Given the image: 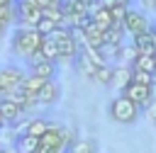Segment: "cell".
<instances>
[{"label": "cell", "instance_id": "obj_4", "mask_svg": "<svg viewBox=\"0 0 156 153\" xmlns=\"http://www.w3.org/2000/svg\"><path fill=\"white\" fill-rule=\"evenodd\" d=\"M24 78H27V73H24L22 68H17V66H5V68H0V87H2V92H10V90L22 87Z\"/></svg>", "mask_w": 156, "mask_h": 153}, {"label": "cell", "instance_id": "obj_22", "mask_svg": "<svg viewBox=\"0 0 156 153\" xmlns=\"http://www.w3.org/2000/svg\"><path fill=\"white\" fill-rule=\"evenodd\" d=\"M141 5H144L146 10H156V0H141Z\"/></svg>", "mask_w": 156, "mask_h": 153}, {"label": "cell", "instance_id": "obj_24", "mask_svg": "<svg viewBox=\"0 0 156 153\" xmlns=\"http://www.w3.org/2000/svg\"><path fill=\"white\" fill-rule=\"evenodd\" d=\"M5 29H7V24H5L2 19H0V34H5Z\"/></svg>", "mask_w": 156, "mask_h": 153}, {"label": "cell", "instance_id": "obj_17", "mask_svg": "<svg viewBox=\"0 0 156 153\" xmlns=\"http://www.w3.org/2000/svg\"><path fill=\"white\" fill-rule=\"evenodd\" d=\"M112 70H115V68H112L110 63H105V66H100V68L95 70V75H93L90 80L98 83V85H105V87H107V85H112Z\"/></svg>", "mask_w": 156, "mask_h": 153}, {"label": "cell", "instance_id": "obj_11", "mask_svg": "<svg viewBox=\"0 0 156 153\" xmlns=\"http://www.w3.org/2000/svg\"><path fill=\"white\" fill-rule=\"evenodd\" d=\"M0 114H2V119L5 121H10V124H15L24 112H22V107L20 104H15L12 100H7V97H2L0 100Z\"/></svg>", "mask_w": 156, "mask_h": 153}, {"label": "cell", "instance_id": "obj_21", "mask_svg": "<svg viewBox=\"0 0 156 153\" xmlns=\"http://www.w3.org/2000/svg\"><path fill=\"white\" fill-rule=\"evenodd\" d=\"M146 114L156 121V102H149V104H146Z\"/></svg>", "mask_w": 156, "mask_h": 153}, {"label": "cell", "instance_id": "obj_9", "mask_svg": "<svg viewBox=\"0 0 156 153\" xmlns=\"http://www.w3.org/2000/svg\"><path fill=\"white\" fill-rule=\"evenodd\" d=\"M132 46L136 49V53H146V56H156V39L151 32L132 36Z\"/></svg>", "mask_w": 156, "mask_h": 153}, {"label": "cell", "instance_id": "obj_13", "mask_svg": "<svg viewBox=\"0 0 156 153\" xmlns=\"http://www.w3.org/2000/svg\"><path fill=\"white\" fill-rule=\"evenodd\" d=\"M132 70H146V73H156V56L136 53V58L132 61Z\"/></svg>", "mask_w": 156, "mask_h": 153}, {"label": "cell", "instance_id": "obj_23", "mask_svg": "<svg viewBox=\"0 0 156 153\" xmlns=\"http://www.w3.org/2000/svg\"><path fill=\"white\" fill-rule=\"evenodd\" d=\"M149 92H151V102H156V80L149 85Z\"/></svg>", "mask_w": 156, "mask_h": 153}, {"label": "cell", "instance_id": "obj_2", "mask_svg": "<svg viewBox=\"0 0 156 153\" xmlns=\"http://www.w3.org/2000/svg\"><path fill=\"white\" fill-rule=\"evenodd\" d=\"M41 41H44V36L37 32V27H17L12 34V49L27 58H34L39 53Z\"/></svg>", "mask_w": 156, "mask_h": 153}, {"label": "cell", "instance_id": "obj_20", "mask_svg": "<svg viewBox=\"0 0 156 153\" xmlns=\"http://www.w3.org/2000/svg\"><path fill=\"white\" fill-rule=\"evenodd\" d=\"M132 83L151 85V83H154V73H146V70H132Z\"/></svg>", "mask_w": 156, "mask_h": 153}, {"label": "cell", "instance_id": "obj_8", "mask_svg": "<svg viewBox=\"0 0 156 153\" xmlns=\"http://www.w3.org/2000/svg\"><path fill=\"white\" fill-rule=\"evenodd\" d=\"M29 73L37 75V78H44V80H54V75H56V63L34 56V58H32V70H29Z\"/></svg>", "mask_w": 156, "mask_h": 153}, {"label": "cell", "instance_id": "obj_14", "mask_svg": "<svg viewBox=\"0 0 156 153\" xmlns=\"http://www.w3.org/2000/svg\"><path fill=\"white\" fill-rule=\"evenodd\" d=\"M44 85H46V80H44V78H37V75H32V73H29V75L24 78V83H22V90L27 92V97H37V95H39V90H41Z\"/></svg>", "mask_w": 156, "mask_h": 153}, {"label": "cell", "instance_id": "obj_10", "mask_svg": "<svg viewBox=\"0 0 156 153\" xmlns=\"http://www.w3.org/2000/svg\"><path fill=\"white\" fill-rule=\"evenodd\" d=\"M39 58H44V61H54V63H58V58H61V51H58V44L51 39V36H44V41H41V46H39V53H37Z\"/></svg>", "mask_w": 156, "mask_h": 153}, {"label": "cell", "instance_id": "obj_1", "mask_svg": "<svg viewBox=\"0 0 156 153\" xmlns=\"http://www.w3.org/2000/svg\"><path fill=\"white\" fill-rule=\"evenodd\" d=\"M107 114H110L112 121H117V124H122V126H129V124H136V119H139V114H141V107L134 104L129 97H124V95L119 92L117 97L110 100Z\"/></svg>", "mask_w": 156, "mask_h": 153}, {"label": "cell", "instance_id": "obj_5", "mask_svg": "<svg viewBox=\"0 0 156 153\" xmlns=\"http://www.w3.org/2000/svg\"><path fill=\"white\" fill-rule=\"evenodd\" d=\"M49 129H51V121L44 119V117H37V114H34V117H29L24 124L17 126V134H20V136H22V134H29V136H34V138H41Z\"/></svg>", "mask_w": 156, "mask_h": 153}, {"label": "cell", "instance_id": "obj_19", "mask_svg": "<svg viewBox=\"0 0 156 153\" xmlns=\"http://www.w3.org/2000/svg\"><path fill=\"white\" fill-rule=\"evenodd\" d=\"M122 32H124L122 24H112V27L105 32V41H110V44H119V46H122V36H124Z\"/></svg>", "mask_w": 156, "mask_h": 153}, {"label": "cell", "instance_id": "obj_26", "mask_svg": "<svg viewBox=\"0 0 156 153\" xmlns=\"http://www.w3.org/2000/svg\"><path fill=\"white\" fill-rule=\"evenodd\" d=\"M151 34H154V39H156V22L151 24Z\"/></svg>", "mask_w": 156, "mask_h": 153}, {"label": "cell", "instance_id": "obj_27", "mask_svg": "<svg viewBox=\"0 0 156 153\" xmlns=\"http://www.w3.org/2000/svg\"><path fill=\"white\" fill-rule=\"evenodd\" d=\"M2 97H5V92H2V87H0V100H2Z\"/></svg>", "mask_w": 156, "mask_h": 153}, {"label": "cell", "instance_id": "obj_15", "mask_svg": "<svg viewBox=\"0 0 156 153\" xmlns=\"http://www.w3.org/2000/svg\"><path fill=\"white\" fill-rule=\"evenodd\" d=\"M17 151L20 153H37L39 151V138H34V136H29V134H22V136H17Z\"/></svg>", "mask_w": 156, "mask_h": 153}, {"label": "cell", "instance_id": "obj_16", "mask_svg": "<svg viewBox=\"0 0 156 153\" xmlns=\"http://www.w3.org/2000/svg\"><path fill=\"white\" fill-rule=\"evenodd\" d=\"M66 153H98V141L95 138H78Z\"/></svg>", "mask_w": 156, "mask_h": 153}, {"label": "cell", "instance_id": "obj_3", "mask_svg": "<svg viewBox=\"0 0 156 153\" xmlns=\"http://www.w3.org/2000/svg\"><path fill=\"white\" fill-rule=\"evenodd\" d=\"M122 27H124V32H129L132 36H139V34L151 32V22H149V17H146L144 12H139V10H127Z\"/></svg>", "mask_w": 156, "mask_h": 153}, {"label": "cell", "instance_id": "obj_28", "mask_svg": "<svg viewBox=\"0 0 156 153\" xmlns=\"http://www.w3.org/2000/svg\"><path fill=\"white\" fill-rule=\"evenodd\" d=\"M0 153H2V146H0Z\"/></svg>", "mask_w": 156, "mask_h": 153}, {"label": "cell", "instance_id": "obj_6", "mask_svg": "<svg viewBox=\"0 0 156 153\" xmlns=\"http://www.w3.org/2000/svg\"><path fill=\"white\" fill-rule=\"evenodd\" d=\"M124 97H129L134 104H139L141 109H146V104L151 102V92H149V85H139V83H129L124 90H122Z\"/></svg>", "mask_w": 156, "mask_h": 153}, {"label": "cell", "instance_id": "obj_12", "mask_svg": "<svg viewBox=\"0 0 156 153\" xmlns=\"http://www.w3.org/2000/svg\"><path fill=\"white\" fill-rule=\"evenodd\" d=\"M112 68H115V66H112ZM129 83H132V66H117V68L112 70V85H115L117 90H124Z\"/></svg>", "mask_w": 156, "mask_h": 153}, {"label": "cell", "instance_id": "obj_25", "mask_svg": "<svg viewBox=\"0 0 156 153\" xmlns=\"http://www.w3.org/2000/svg\"><path fill=\"white\" fill-rule=\"evenodd\" d=\"M80 2H85V5H90V7H93V5L98 2V0H80Z\"/></svg>", "mask_w": 156, "mask_h": 153}, {"label": "cell", "instance_id": "obj_7", "mask_svg": "<svg viewBox=\"0 0 156 153\" xmlns=\"http://www.w3.org/2000/svg\"><path fill=\"white\" fill-rule=\"evenodd\" d=\"M61 100V85L56 83V80H46V85L39 90V95H37V102L39 104H44V107H51V104H56Z\"/></svg>", "mask_w": 156, "mask_h": 153}, {"label": "cell", "instance_id": "obj_18", "mask_svg": "<svg viewBox=\"0 0 156 153\" xmlns=\"http://www.w3.org/2000/svg\"><path fill=\"white\" fill-rule=\"evenodd\" d=\"M56 29H58V24H56L54 19H49V17H41V19L37 22V32H39L41 36H51Z\"/></svg>", "mask_w": 156, "mask_h": 153}]
</instances>
